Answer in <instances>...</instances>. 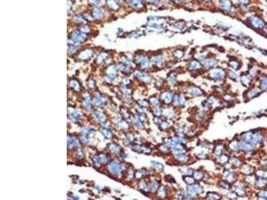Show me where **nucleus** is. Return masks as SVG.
<instances>
[{"label": "nucleus", "instance_id": "obj_1", "mask_svg": "<svg viewBox=\"0 0 267 200\" xmlns=\"http://www.w3.org/2000/svg\"><path fill=\"white\" fill-rule=\"evenodd\" d=\"M250 26L257 30H262L266 25L264 19L258 16H252L248 19Z\"/></svg>", "mask_w": 267, "mask_h": 200}, {"label": "nucleus", "instance_id": "obj_2", "mask_svg": "<svg viewBox=\"0 0 267 200\" xmlns=\"http://www.w3.org/2000/svg\"><path fill=\"white\" fill-rule=\"evenodd\" d=\"M220 7L224 11L228 12H231L233 8L232 2L230 0H220Z\"/></svg>", "mask_w": 267, "mask_h": 200}, {"label": "nucleus", "instance_id": "obj_3", "mask_svg": "<svg viewBox=\"0 0 267 200\" xmlns=\"http://www.w3.org/2000/svg\"><path fill=\"white\" fill-rule=\"evenodd\" d=\"M210 75L214 79L222 80L224 77V71L221 69H215L210 71Z\"/></svg>", "mask_w": 267, "mask_h": 200}, {"label": "nucleus", "instance_id": "obj_4", "mask_svg": "<svg viewBox=\"0 0 267 200\" xmlns=\"http://www.w3.org/2000/svg\"><path fill=\"white\" fill-rule=\"evenodd\" d=\"M202 188L199 185H195L193 186H190L189 189H188V193L190 196H196V194L200 193L202 192Z\"/></svg>", "mask_w": 267, "mask_h": 200}, {"label": "nucleus", "instance_id": "obj_5", "mask_svg": "<svg viewBox=\"0 0 267 200\" xmlns=\"http://www.w3.org/2000/svg\"><path fill=\"white\" fill-rule=\"evenodd\" d=\"M218 61L215 59H212V58H210V59H206L204 61V66L206 68H210L213 67L214 65H216Z\"/></svg>", "mask_w": 267, "mask_h": 200}, {"label": "nucleus", "instance_id": "obj_6", "mask_svg": "<svg viewBox=\"0 0 267 200\" xmlns=\"http://www.w3.org/2000/svg\"><path fill=\"white\" fill-rule=\"evenodd\" d=\"M189 67L190 70H196L200 69L201 66H200V64L199 61L194 60L189 63Z\"/></svg>", "mask_w": 267, "mask_h": 200}, {"label": "nucleus", "instance_id": "obj_7", "mask_svg": "<svg viewBox=\"0 0 267 200\" xmlns=\"http://www.w3.org/2000/svg\"><path fill=\"white\" fill-rule=\"evenodd\" d=\"M172 98H173V96L170 92H166L163 94V96H162V99L164 100L166 104H170Z\"/></svg>", "mask_w": 267, "mask_h": 200}, {"label": "nucleus", "instance_id": "obj_8", "mask_svg": "<svg viewBox=\"0 0 267 200\" xmlns=\"http://www.w3.org/2000/svg\"><path fill=\"white\" fill-rule=\"evenodd\" d=\"M225 175H226L225 176L226 179H227V181H229V182H232L235 179V175L232 172H226Z\"/></svg>", "mask_w": 267, "mask_h": 200}, {"label": "nucleus", "instance_id": "obj_9", "mask_svg": "<svg viewBox=\"0 0 267 200\" xmlns=\"http://www.w3.org/2000/svg\"><path fill=\"white\" fill-rule=\"evenodd\" d=\"M239 147L240 149H243V150H246V151H250L252 149V146L250 144L244 143V142L240 143L239 144Z\"/></svg>", "mask_w": 267, "mask_h": 200}, {"label": "nucleus", "instance_id": "obj_10", "mask_svg": "<svg viewBox=\"0 0 267 200\" xmlns=\"http://www.w3.org/2000/svg\"><path fill=\"white\" fill-rule=\"evenodd\" d=\"M191 94L193 95H200L202 94V92L200 90H199V88H196V87H193V88L190 90Z\"/></svg>", "mask_w": 267, "mask_h": 200}, {"label": "nucleus", "instance_id": "obj_11", "mask_svg": "<svg viewBox=\"0 0 267 200\" xmlns=\"http://www.w3.org/2000/svg\"><path fill=\"white\" fill-rule=\"evenodd\" d=\"M240 148L239 147V144H237L236 141H233V142H232V144H230V149L233 151H238L239 149Z\"/></svg>", "mask_w": 267, "mask_h": 200}, {"label": "nucleus", "instance_id": "obj_12", "mask_svg": "<svg viewBox=\"0 0 267 200\" xmlns=\"http://www.w3.org/2000/svg\"><path fill=\"white\" fill-rule=\"evenodd\" d=\"M177 159L180 162H186L187 159V156L185 154H177Z\"/></svg>", "mask_w": 267, "mask_h": 200}, {"label": "nucleus", "instance_id": "obj_13", "mask_svg": "<svg viewBox=\"0 0 267 200\" xmlns=\"http://www.w3.org/2000/svg\"><path fill=\"white\" fill-rule=\"evenodd\" d=\"M184 181L186 183L188 184H192L194 182V179L192 178V177L189 176V175H188V176H186L184 178Z\"/></svg>", "mask_w": 267, "mask_h": 200}, {"label": "nucleus", "instance_id": "obj_14", "mask_svg": "<svg viewBox=\"0 0 267 200\" xmlns=\"http://www.w3.org/2000/svg\"><path fill=\"white\" fill-rule=\"evenodd\" d=\"M230 162H232V163L235 166H239L240 164L241 163L240 161L236 158H232V159H230Z\"/></svg>", "mask_w": 267, "mask_h": 200}, {"label": "nucleus", "instance_id": "obj_15", "mask_svg": "<svg viewBox=\"0 0 267 200\" xmlns=\"http://www.w3.org/2000/svg\"><path fill=\"white\" fill-rule=\"evenodd\" d=\"M208 196L210 197V199H220V196L216 193H210L208 194Z\"/></svg>", "mask_w": 267, "mask_h": 200}, {"label": "nucleus", "instance_id": "obj_16", "mask_svg": "<svg viewBox=\"0 0 267 200\" xmlns=\"http://www.w3.org/2000/svg\"><path fill=\"white\" fill-rule=\"evenodd\" d=\"M228 160H229V158L227 155H222L220 158V162L222 163H226L228 162Z\"/></svg>", "mask_w": 267, "mask_h": 200}, {"label": "nucleus", "instance_id": "obj_17", "mask_svg": "<svg viewBox=\"0 0 267 200\" xmlns=\"http://www.w3.org/2000/svg\"><path fill=\"white\" fill-rule=\"evenodd\" d=\"M194 177L196 179H200L201 178H202L203 177V175H202V173L200 172H196L194 173Z\"/></svg>", "mask_w": 267, "mask_h": 200}, {"label": "nucleus", "instance_id": "obj_18", "mask_svg": "<svg viewBox=\"0 0 267 200\" xmlns=\"http://www.w3.org/2000/svg\"><path fill=\"white\" fill-rule=\"evenodd\" d=\"M222 148L221 146H217L216 148V149L214 151V153L216 154V155H220V154H222Z\"/></svg>", "mask_w": 267, "mask_h": 200}, {"label": "nucleus", "instance_id": "obj_19", "mask_svg": "<svg viewBox=\"0 0 267 200\" xmlns=\"http://www.w3.org/2000/svg\"><path fill=\"white\" fill-rule=\"evenodd\" d=\"M230 66L233 68H234V69H238V68L239 67V63L235 60L232 61H230Z\"/></svg>", "mask_w": 267, "mask_h": 200}, {"label": "nucleus", "instance_id": "obj_20", "mask_svg": "<svg viewBox=\"0 0 267 200\" xmlns=\"http://www.w3.org/2000/svg\"><path fill=\"white\" fill-rule=\"evenodd\" d=\"M220 185H221L222 187H223L224 188H226V189L229 188V184H228V183L226 182H224V181L222 182L221 183H220Z\"/></svg>", "mask_w": 267, "mask_h": 200}, {"label": "nucleus", "instance_id": "obj_21", "mask_svg": "<svg viewBox=\"0 0 267 200\" xmlns=\"http://www.w3.org/2000/svg\"><path fill=\"white\" fill-rule=\"evenodd\" d=\"M237 1L243 4H248L249 3V0H237Z\"/></svg>", "mask_w": 267, "mask_h": 200}, {"label": "nucleus", "instance_id": "obj_22", "mask_svg": "<svg viewBox=\"0 0 267 200\" xmlns=\"http://www.w3.org/2000/svg\"><path fill=\"white\" fill-rule=\"evenodd\" d=\"M204 2H210V0H203Z\"/></svg>", "mask_w": 267, "mask_h": 200}]
</instances>
